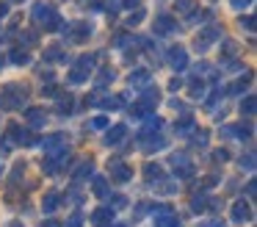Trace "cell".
Listing matches in <instances>:
<instances>
[{
	"mask_svg": "<svg viewBox=\"0 0 257 227\" xmlns=\"http://www.w3.org/2000/svg\"><path fill=\"white\" fill-rule=\"evenodd\" d=\"M124 125H113V130H108V136H105V144H116V141H122L124 138Z\"/></svg>",
	"mask_w": 257,
	"mask_h": 227,
	"instance_id": "obj_10",
	"label": "cell"
},
{
	"mask_svg": "<svg viewBox=\"0 0 257 227\" xmlns=\"http://www.w3.org/2000/svg\"><path fill=\"white\" fill-rule=\"evenodd\" d=\"M194 141H196V144H202V147H205V144H207V133H199V136H196Z\"/></svg>",
	"mask_w": 257,
	"mask_h": 227,
	"instance_id": "obj_31",
	"label": "cell"
},
{
	"mask_svg": "<svg viewBox=\"0 0 257 227\" xmlns=\"http://www.w3.org/2000/svg\"><path fill=\"white\" fill-rule=\"evenodd\" d=\"M158 127H161V119H158V116H155V119H150V122H147L144 133H152V130H158Z\"/></svg>",
	"mask_w": 257,
	"mask_h": 227,
	"instance_id": "obj_23",
	"label": "cell"
},
{
	"mask_svg": "<svg viewBox=\"0 0 257 227\" xmlns=\"http://www.w3.org/2000/svg\"><path fill=\"white\" fill-rule=\"evenodd\" d=\"M191 127H194V122H191V116H185V119L177 125V133H180V136H185V133H188Z\"/></svg>",
	"mask_w": 257,
	"mask_h": 227,
	"instance_id": "obj_19",
	"label": "cell"
},
{
	"mask_svg": "<svg viewBox=\"0 0 257 227\" xmlns=\"http://www.w3.org/2000/svg\"><path fill=\"white\" fill-rule=\"evenodd\" d=\"M147 81H150V72L147 69H139V72L130 75V83H133V86H147Z\"/></svg>",
	"mask_w": 257,
	"mask_h": 227,
	"instance_id": "obj_14",
	"label": "cell"
},
{
	"mask_svg": "<svg viewBox=\"0 0 257 227\" xmlns=\"http://www.w3.org/2000/svg\"><path fill=\"white\" fill-rule=\"evenodd\" d=\"M194 208H196V210L205 208V197H196V199H194Z\"/></svg>",
	"mask_w": 257,
	"mask_h": 227,
	"instance_id": "obj_32",
	"label": "cell"
},
{
	"mask_svg": "<svg viewBox=\"0 0 257 227\" xmlns=\"http://www.w3.org/2000/svg\"><path fill=\"white\" fill-rule=\"evenodd\" d=\"M67 227H80V216H72V219H69V224Z\"/></svg>",
	"mask_w": 257,
	"mask_h": 227,
	"instance_id": "obj_33",
	"label": "cell"
},
{
	"mask_svg": "<svg viewBox=\"0 0 257 227\" xmlns=\"http://www.w3.org/2000/svg\"><path fill=\"white\" fill-rule=\"evenodd\" d=\"M25 119L34 122V125H45L47 116H45V111H39V108H28V111H25Z\"/></svg>",
	"mask_w": 257,
	"mask_h": 227,
	"instance_id": "obj_13",
	"label": "cell"
},
{
	"mask_svg": "<svg viewBox=\"0 0 257 227\" xmlns=\"http://www.w3.org/2000/svg\"><path fill=\"white\" fill-rule=\"evenodd\" d=\"M12 61H14V64H28V53H25V50H14Z\"/></svg>",
	"mask_w": 257,
	"mask_h": 227,
	"instance_id": "obj_17",
	"label": "cell"
},
{
	"mask_svg": "<svg viewBox=\"0 0 257 227\" xmlns=\"http://www.w3.org/2000/svg\"><path fill=\"white\" fill-rule=\"evenodd\" d=\"M42 227H61V224H58V221H53V219H50V221H45V224H42Z\"/></svg>",
	"mask_w": 257,
	"mask_h": 227,
	"instance_id": "obj_35",
	"label": "cell"
},
{
	"mask_svg": "<svg viewBox=\"0 0 257 227\" xmlns=\"http://www.w3.org/2000/svg\"><path fill=\"white\" fill-rule=\"evenodd\" d=\"M147 177H150V180H161V166H147Z\"/></svg>",
	"mask_w": 257,
	"mask_h": 227,
	"instance_id": "obj_22",
	"label": "cell"
},
{
	"mask_svg": "<svg viewBox=\"0 0 257 227\" xmlns=\"http://www.w3.org/2000/svg\"><path fill=\"white\" fill-rule=\"evenodd\" d=\"M58 144H64V136H50V138H45V149H53V147H58Z\"/></svg>",
	"mask_w": 257,
	"mask_h": 227,
	"instance_id": "obj_20",
	"label": "cell"
},
{
	"mask_svg": "<svg viewBox=\"0 0 257 227\" xmlns=\"http://www.w3.org/2000/svg\"><path fill=\"white\" fill-rule=\"evenodd\" d=\"M91 66H94V64H91V58H89V55H83V58H80V64L69 72V81H72V83L86 81V78H89V72H91Z\"/></svg>",
	"mask_w": 257,
	"mask_h": 227,
	"instance_id": "obj_3",
	"label": "cell"
},
{
	"mask_svg": "<svg viewBox=\"0 0 257 227\" xmlns=\"http://www.w3.org/2000/svg\"><path fill=\"white\" fill-rule=\"evenodd\" d=\"M67 158H69V153H67V149H61L58 155H53V158H47V161H45V172H47V175H56V172L61 169V164H64Z\"/></svg>",
	"mask_w": 257,
	"mask_h": 227,
	"instance_id": "obj_4",
	"label": "cell"
},
{
	"mask_svg": "<svg viewBox=\"0 0 257 227\" xmlns=\"http://www.w3.org/2000/svg\"><path fill=\"white\" fill-rule=\"evenodd\" d=\"M34 20L39 22V25H45L47 31L58 25V20H56V11H53L50 6H45V3H36V6H34Z\"/></svg>",
	"mask_w": 257,
	"mask_h": 227,
	"instance_id": "obj_2",
	"label": "cell"
},
{
	"mask_svg": "<svg viewBox=\"0 0 257 227\" xmlns=\"http://www.w3.org/2000/svg\"><path fill=\"white\" fill-rule=\"evenodd\" d=\"M141 17H144V11H136V14L130 17V25H139V22H141Z\"/></svg>",
	"mask_w": 257,
	"mask_h": 227,
	"instance_id": "obj_27",
	"label": "cell"
},
{
	"mask_svg": "<svg viewBox=\"0 0 257 227\" xmlns=\"http://www.w3.org/2000/svg\"><path fill=\"white\" fill-rule=\"evenodd\" d=\"M111 219H113V210H108V208H100V210H94V216H91V221H94L97 227L108 224Z\"/></svg>",
	"mask_w": 257,
	"mask_h": 227,
	"instance_id": "obj_8",
	"label": "cell"
},
{
	"mask_svg": "<svg viewBox=\"0 0 257 227\" xmlns=\"http://www.w3.org/2000/svg\"><path fill=\"white\" fill-rule=\"evenodd\" d=\"M9 136H12V138H14V141H20V144H31V141H34V136H31V133H28V130H20V127H17V125H14V127H12V133H9Z\"/></svg>",
	"mask_w": 257,
	"mask_h": 227,
	"instance_id": "obj_12",
	"label": "cell"
},
{
	"mask_svg": "<svg viewBox=\"0 0 257 227\" xmlns=\"http://www.w3.org/2000/svg\"><path fill=\"white\" fill-rule=\"evenodd\" d=\"M194 9V3H191V0H180V11H191Z\"/></svg>",
	"mask_w": 257,
	"mask_h": 227,
	"instance_id": "obj_28",
	"label": "cell"
},
{
	"mask_svg": "<svg viewBox=\"0 0 257 227\" xmlns=\"http://www.w3.org/2000/svg\"><path fill=\"white\" fill-rule=\"evenodd\" d=\"M6 11H9V9H6V6H3V3H0V20L6 17Z\"/></svg>",
	"mask_w": 257,
	"mask_h": 227,
	"instance_id": "obj_36",
	"label": "cell"
},
{
	"mask_svg": "<svg viewBox=\"0 0 257 227\" xmlns=\"http://www.w3.org/2000/svg\"><path fill=\"white\" fill-rule=\"evenodd\" d=\"M174 28V20H169V17H161V20L155 22V31L158 33H169Z\"/></svg>",
	"mask_w": 257,
	"mask_h": 227,
	"instance_id": "obj_15",
	"label": "cell"
},
{
	"mask_svg": "<svg viewBox=\"0 0 257 227\" xmlns=\"http://www.w3.org/2000/svg\"><path fill=\"white\" fill-rule=\"evenodd\" d=\"M240 108H246V114H251V111H254V100H246V105H240Z\"/></svg>",
	"mask_w": 257,
	"mask_h": 227,
	"instance_id": "obj_29",
	"label": "cell"
},
{
	"mask_svg": "<svg viewBox=\"0 0 257 227\" xmlns=\"http://www.w3.org/2000/svg\"><path fill=\"white\" fill-rule=\"evenodd\" d=\"M113 180H119V183L130 180V169L124 164H119V161H113Z\"/></svg>",
	"mask_w": 257,
	"mask_h": 227,
	"instance_id": "obj_11",
	"label": "cell"
},
{
	"mask_svg": "<svg viewBox=\"0 0 257 227\" xmlns=\"http://www.w3.org/2000/svg\"><path fill=\"white\" fill-rule=\"evenodd\" d=\"M232 219L235 221H251V208L246 202H235L232 205Z\"/></svg>",
	"mask_w": 257,
	"mask_h": 227,
	"instance_id": "obj_5",
	"label": "cell"
},
{
	"mask_svg": "<svg viewBox=\"0 0 257 227\" xmlns=\"http://www.w3.org/2000/svg\"><path fill=\"white\" fill-rule=\"evenodd\" d=\"M249 3H251V0H232V6H235V9H246Z\"/></svg>",
	"mask_w": 257,
	"mask_h": 227,
	"instance_id": "obj_30",
	"label": "cell"
},
{
	"mask_svg": "<svg viewBox=\"0 0 257 227\" xmlns=\"http://www.w3.org/2000/svg\"><path fill=\"white\" fill-rule=\"evenodd\" d=\"M202 227H221V221L216 219V221H207V224H202Z\"/></svg>",
	"mask_w": 257,
	"mask_h": 227,
	"instance_id": "obj_34",
	"label": "cell"
},
{
	"mask_svg": "<svg viewBox=\"0 0 257 227\" xmlns=\"http://www.w3.org/2000/svg\"><path fill=\"white\" fill-rule=\"evenodd\" d=\"M91 125H94V127H105L108 119H105V116H97V119H91Z\"/></svg>",
	"mask_w": 257,
	"mask_h": 227,
	"instance_id": "obj_25",
	"label": "cell"
},
{
	"mask_svg": "<svg viewBox=\"0 0 257 227\" xmlns=\"http://www.w3.org/2000/svg\"><path fill=\"white\" fill-rule=\"evenodd\" d=\"M56 205H58V194L50 191V194L45 197V213H53V210H56Z\"/></svg>",
	"mask_w": 257,
	"mask_h": 227,
	"instance_id": "obj_16",
	"label": "cell"
},
{
	"mask_svg": "<svg viewBox=\"0 0 257 227\" xmlns=\"http://www.w3.org/2000/svg\"><path fill=\"white\" fill-rule=\"evenodd\" d=\"M23 103H25V89H20V86H6L3 94H0V105L3 108H20Z\"/></svg>",
	"mask_w": 257,
	"mask_h": 227,
	"instance_id": "obj_1",
	"label": "cell"
},
{
	"mask_svg": "<svg viewBox=\"0 0 257 227\" xmlns=\"http://www.w3.org/2000/svg\"><path fill=\"white\" fill-rule=\"evenodd\" d=\"M108 81H113V69H102L100 78H97V86H105Z\"/></svg>",
	"mask_w": 257,
	"mask_h": 227,
	"instance_id": "obj_18",
	"label": "cell"
},
{
	"mask_svg": "<svg viewBox=\"0 0 257 227\" xmlns=\"http://www.w3.org/2000/svg\"><path fill=\"white\" fill-rule=\"evenodd\" d=\"M240 166H246V169H254V153H249L243 161H240Z\"/></svg>",
	"mask_w": 257,
	"mask_h": 227,
	"instance_id": "obj_24",
	"label": "cell"
},
{
	"mask_svg": "<svg viewBox=\"0 0 257 227\" xmlns=\"http://www.w3.org/2000/svg\"><path fill=\"white\" fill-rule=\"evenodd\" d=\"M94 191L100 194V197H105L108 186H105V180H102V177H94Z\"/></svg>",
	"mask_w": 257,
	"mask_h": 227,
	"instance_id": "obj_21",
	"label": "cell"
},
{
	"mask_svg": "<svg viewBox=\"0 0 257 227\" xmlns=\"http://www.w3.org/2000/svg\"><path fill=\"white\" fill-rule=\"evenodd\" d=\"M172 166H174V169H180V175H183V177H188L191 172H194V166H191V161L185 158V155H172Z\"/></svg>",
	"mask_w": 257,
	"mask_h": 227,
	"instance_id": "obj_6",
	"label": "cell"
},
{
	"mask_svg": "<svg viewBox=\"0 0 257 227\" xmlns=\"http://www.w3.org/2000/svg\"><path fill=\"white\" fill-rule=\"evenodd\" d=\"M163 216H158L155 219V227H177V216H172V210L169 208H158Z\"/></svg>",
	"mask_w": 257,
	"mask_h": 227,
	"instance_id": "obj_7",
	"label": "cell"
},
{
	"mask_svg": "<svg viewBox=\"0 0 257 227\" xmlns=\"http://www.w3.org/2000/svg\"><path fill=\"white\" fill-rule=\"evenodd\" d=\"M191 94H194V97H202V94H205V86H202V83L199 86H191Z\"/></svg>",
	"mask_w": 257,
	"mask_h": 227,
	"instance_id": "obj_26",
	"label": "cell"
},
{
	"mask_svg": "<svg viewBox=\"0 0 257 227\" xmlns=\"http://www.w3.org/2000/svg\"><path fill=\"white\" fill-rule=\"evenodd\" d=\"M116 227H122V224H116Z\"/></svg>",
	"mask_w": 257,
	"mask_h": 227,
	"instance_id": "obj_37",
	"label": "cell"
},
{
	"mask_svg": "<svg viewBox=\"0 0 257 227\" xmlns=\"http://www.w3.org/2000/svg\"><path fill=\"white\" fill-rule=\"evenodd\" d=\"M169 58H172V66H174V69H185V64H188V61H185V50H183V47L172 50V55H169Z\"/></svg>",
	"mask_w": 257,
	"mask_h": 227,
	"instance_id": "obj_9",
	"label": "cell"
}]
</instances>
